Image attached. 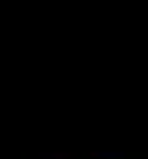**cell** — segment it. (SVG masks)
<instances>
[{
	"label": "cell",
	"mask_w": 148,
	"mask_h": 159,
	"mask_svg": "<svg viewBox=\"0 0 148 159\" xmlns=\"http://www.w3.org/2000/svg\"><path fill=\"white\" fill-rule=\"evenodd\" d=\"M41 159H73V153H41Z\"/></svg>",
	"instance_id": "2"
},
{
	"label": "cell",
	"mask_w": 148,
	"mask_h": 159,
	"mask_svg": "<svg viewBox=\"0 0 148 159\" xmlns=\"http://www.w3.org/2000/svg\"><path fill=\"white\" fill-rule=\"evenodd\" d=\"M90 157L92 159H124L127 153L124 151H92Z\"/></svg>",
	"instance_id": "1"
}]
</instances>
